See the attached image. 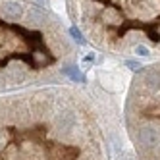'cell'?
<instances>
[{"instance_id":"277c9868","label":"cell","mask_w":160,"mask_h":160,"mask_svg":"<svg viewBox=\"0 0 160 160\" xmlns=\"http://www.w3.org/2000/svg\"><path fill=\"white\" fill-rule=\"evenodd\" d=\"M25 14H27V10L19 2H16V0H4V2H0V16L6 21H10V23H18V21L25 19Z\"/></svg>"},{"instance_id":"3957f363","label":"cell","mask_w":160,"mask_h":160,"mask_svg":"<svg viewBox=\"0 0 160 160\" xmlns=\"http://www.w3.org/2000/svg\"><path fill=\"white\" fill-rule=\"evenodd\" d=\"M128 133L141 160H160V66L145 70L128 102Z\"/></svg>"},{"instance_id":"7a4b0ae2","label":"cell","mask_w":160,"mask_h":160,"mask_svg":"<svg viewBox=\"0 0 160 160\" xmlns=\"http://www.w3.org/2000/svg\"><path fill=\"white\" fill-rule=\"evenodd\" d=\"M83 23L104 41H123L129 35L160 44V0H83Z\"/></svg>"},{"instance_id":"6da1fadb","label":"cell","mask_w":160,"mask_h":160,"mask_svg":"<svg viewBox=\"0 0 160 160\" xmlns=\"http://www.w3.org/2000/svg\"><path fill=\"white\" fill-rule=\"evenodd\" d=\"M0 160H110L93 112L60 93L0 104Z\"/></svg>"},{"instance_id":"5b68a950","label":"cell","mask_w":160,"mask_h":160,"mask_svg":"<svg viewBox=\"0 0 160 160\" xmlns=\"http://www.w3.org/2000/svg\"><path fill=\"white\" fill-rule=\"evenodd\" d=\"M70 33H72V35H73V39H75V41H77L79 44H83V42H85V39H83V35H81V31H79V29L72 27V31H70Z\"/></svg>"}]
</instances>
